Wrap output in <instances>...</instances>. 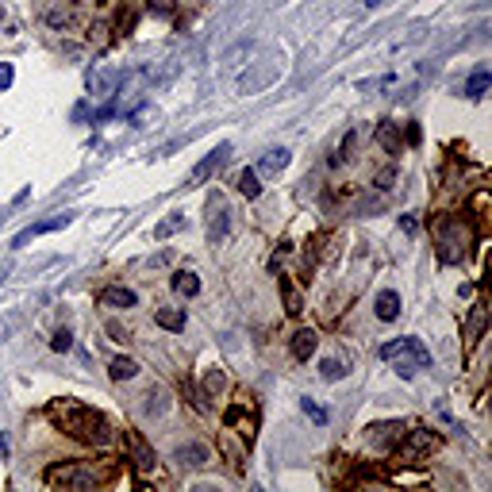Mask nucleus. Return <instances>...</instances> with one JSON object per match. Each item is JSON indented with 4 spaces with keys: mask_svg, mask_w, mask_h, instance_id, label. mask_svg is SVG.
I'll list each match as a JSON object with an SVG mask.
<instances>
[{
    "mask_svg": "<svg viewBox=\"0 0 492 492\" xmlns=\"http://www.w3.org/2000/svg\"><path fill=\"white\" fill-rule=\"evenodd\" d=\"M54 427H62L65 434H73L77 442H89V446H112L116 442V427H112L108 415H101L96 408L89 404H77V400H54L46 408Z\"/></svg>",
    "mask_w": 492,
    "mask_h": 492,
    "instance_id": "f257e3e1",
    "label": "nucleus"
},
{
    "mask_svg": "<svg viewBox=\"0 0 492 492\" xmlns=\"http://www.w3.org/2000/svg\"><path fill=\"white\" fill-rule=\"evenodd\" d=\"M434 239H439V261H446V266H458V261L470 258V246H473V231L465 219H439V227H434Z\"/></svg>",
    "mask_w": 492,
    "mask_h": 492,
    "instance_id": "f03ea898",
    "label": "nucleus"
},
{
    "mask_svg": "<svg viewBox=\"0 0 492 492\" xmlns=\"http://www.w3.org/2000/svg\"><path fill=\"white\" fill-rule=\"evenodd\" d=\"M101 481V473L93 470L89 462H62V465H51L46 470V485L51 488H93Z\"/></svg>",
    "mask_w": 492,
    "mask_h": 492,
    "instance_id": "7ed1b4c3",
    "label": "nucleus"
},
{
    "mask_svg": "<svg viewBox=\"0 0 492 492\" xmlns=\"http://www.w3.org/2000/svg\"><path fill=\"white\" fill-rule=\"evenodd\" d=\"M381 358L384 362H396V358H404V362H412L415 369H427L431 365V350L423 347L420 339H392L381 347Z\"/></svg>",
    "mask_w": 492,
    "mask_h": 492,
    "instance_id": "20e7f679",
    "label": "nucleus"
},
{
    "mask_svg": "<svg viewBox=\"0 0 492 492\" xmlns=\"http://www.w3.org/2000/svg\"><path fill=\"white\" fill-rule=\"evenodd\" d=\"M434 446H439V434H434L431 427H412V431H404V434H400L396 454L404 458V462H415V458L431 454Z\"/></svg>",
    "mask_w": 492,
    "mask_h": 492,
    "instance_id": "39448f33",
    "label": "nucleus"
},
{
    "mask_svg": "<svg viewBox=\"0 0 492 492\" xmlns=\"http://www.w3.org/2000/svg\"><path fill=\"white\" fill-rule=\"evenodd\" d=\"M227 158H231V143H219L212 154H204V158L196 162V169L188 174V185H204V181H212V177H216L219 169L227 166Z\"/></svg>",
    "mask_w": 492,
    "mask_h": 492,
    "instance_id": "423d86ee",
    "label": "nucleus"
},
{
    "mask_svg": "<svg viewBox=\"0 0 492 492\" xmlns=\"http://www.w3.org/2000/svg\"><path fill=\"white\" fill-rule=\"evenodd\" d=\"M231 212H227V204H224V196H212L208 200V239H212V246H219L227 239V227H231Z\"/></svg>",
    "mask_w": 492,
    "mask_h": 492,
    "instance_id": "0eeeda50",
    "label": "nucleus"
},
{
    "mask_svg": "<svg viewBox=\"0 0 492 492\" xmlns=\"http://www.w3.org/2000/svg\"><path fill=\"white\" fill-rule=\"evenodd\" d=\"M174 458L185 465V470H204V465L212 462V450L204 446V442H181V446L174 450Z\"/></svg>",
    "mask_w": 492,
    "mask_h": 492,
    "instance_id": "6e6552de",
    "label": "nucleus"
},
{
    "mask_svg": "<svg viewBox=\"0 0 492 492\" xmlns=\"http://www.w3.org/2000/svg\"><path fill=\"white\" fill-rule=\"evenodd\" d=\"M123 85V70H96L89 73V93L93 96H112Z\"/></svg>",
    "mask_w": 492,
    "mask_h": 492,
    "instance_id": "1a4fd4ad",
    "label": "nucleus"
},
{
    "mask_svg": "<svg viewBox=\"0 0 492 492\" xmlns=\"http://www.w3.org/2000/svg\"><path fill=\"white\" fill-rule=\"evenodd\" d=\"M400 434H404V427L400 423H373V427H365V439L373 442L377 450H389L400 442Z\"/></svg>",
    "mask_w": 492,
    "mask_h": 492,
    "instance_id": "9d476101",
    "label": "nucleus"
},
{
    "mask_svg": "<svg viewBox=\"0 0 492 492\" xmlns=\"http://www.w3.org/2000/svg\"><path fill=\"white\" fill-rule=\"evenodd\" d=\"M277 77V65H258V70H246L239 77V93H261L269 81Z\"/></svg>",
    "mask_w": 492,
    "mask_h": 492,
    "instance_id": "9b49d317",
    "label": "nucleus"
},
{
    "mask_svg": "<svg viewBox=\"0 0 492 492\" xmlns=\"http://www.w3.org/2000/svg\"><path fill=\"white\" fill-rule=\"evenodd\" d=\"M485 327H488V308H485V304H473V308H470V319H465V347H470V350L481 342Z\"/></svg>",
    "mask_w": 492,
    "mask_h": 492,
    "instance_id": "f8f14e48",
    "label": "nucleus"
},
{
    "mask_svg": "<svg viewBox=\"0 0 492 492\" xmlns=\"http://www.w3.org/2000/svg\"><path fill=\"white\" fill-rule=\"evenodd\" d=\"M70 219H73V216H54V219H43V224H31L27 231H20V235H15V242H12V246H27L31 239H35V235L62 231V227H70Z\"/></svg>",
    "mask_w": 492,
    "mask_h": 492,
    "instance_id": "ddd939ff",
    "label": "nucleus"
},
{
    "mask_svg": "<svg viewBox=\"0 0 492 492\" xmlns=\"http://www.w3.org/2000/svg\"><path fill=\"white\" fill-rule=\"evenodd\" d=\"M316 347H319V335L311 331V327L297 331V335H292V342H289V350H292V358H297V362H308V358L316 354Z\"/></svg>",
    "mask_w": 492,
    "mask_h": 492,
    "instance_id": "4468645a",
    "label": "nucleus"
},
{
    "mask_svg": "<svg viewBox=\"0 0 492 492\" xmlns=\"http://www.w3.org/2000/svg\"><path fill=\"white\" fill-rule=\"evenodd\" d=\"M101 300L104 308H135L138 304V297L131 289H123V285H108V289H101Z\"/></svg>",
    "mask_w": 492,
    "mask_h": 492,
    "instance_id": "2eb2a0df",
    "label": "nucleus"
},
{
    "mask_svg": "<svg viewBox=\"0 0 492 492\" xmlns=\"http://www.w3.org/2000/svg\"><path fill=\"white\" fill-rule=\"evenodd\" d=\"M373 311H377V319H381V323H392V319L400 316V292H392V289L377 292V300H373Z\"/></svg>",
    "mask_w": 492,
    "mask_h": 492,
    "instance_id": "dca6fc26",
    "label": "nucleus"
},
{
    "mask_svg": "<svg viewBox=\"0 0 492 492\" xmlns=\"http://www.w3.org/2000/svg\"><path fill=\"white\" fill-rule=\"evenodd\" d=\"M235 188H239V193L246 196V200H258L261 196V181H258V169H239V174H235Z\"/></svg>",
    "mask_w": 492,
    "mask_h": 492,
    "instance_id": "f3484780",
    "label": "nucleus"
},
{
    "mask_svg": "<svg viewBox=\"0 0 492 492\" xmlns=\"http://www.w3.org/2000/svg\"><path fill=\"white\" fill-rule=\"evenodd\" d=\"M377 143H381L389 154H400V127L392 119H381L377 123Z\"/></svg>",
    "mask_w": 492,
    "mask_h": 492,
    "instance_id": "a211bd4d",
    "label": "nucleus"
},
{
    "mask_svg": "<svg viewBox=\"0 0 492 492\" xmlns=\"http://www.w3.org/2000/svg\"><path fill=\"white\" fill-rule=\"evenodd\" d=\"M127 439H131V462H135V470H154V450L138 434H127Z\"/></svg>",
    "mask_w": 492,
    "mask_h": 492,
    "instance_id": "6ab92c4d",
    "label": "nucleus"
},
{
    "mask_svg": "<svg viewBox=\"0 0 492 492\" xmlns=\"http://www.w3.org/2000/svg\"><path fill=\"white\" fill-rule=\"evenodd\" d=\"M289 166V150H285V146H277V150H266V158L258 162V174H281V169Z\"/></svg>",
    "mask_w": 492,
    "mask_h": 492,
    "instance_id": "aec40b11",
    "label": "nucleus"
},
{
    "mask_svg": "<svg viewBox=\"0 0 492 492\" xmlns=\"http://www.w3.org/2000/svg\"><path fill=\"white\" fill-rule=\"evenodd\" d=\"M154 323L166 327V331H185V308H158Z\"/></svg>",
    "mask_w": 492,
    "mask_h": 492,
    "instance_id": "412c9836",
    "label": "nucleus"
},
{
    "mask_svg": "<svg viewBox=\"0 0 492 492\" xmlns=\"http://www.w3.org/2000/svg\"><path fill=\"white\" fill-rule=\"evenodd\" d=\"M488 85H492V73H488V70H477L470 81H465V89H462V93L470 96V101H481V96L488 93Z\"/></svg>",
    "mask_w": 492,
    "mask_h": 492,
    "instance_id": "4be33fe9",
    "label": "nucleus"
},
{
    "mask_svg": "<svg viewBox=\"0 0 492 492\" xmlns=\"http://www.w3.org/2000/svg\"><path fill=\"white\" fill-rule=\"evenodd\" d=\"M174 292L177 297H196V292H200V277L196 273H188V269H181V273H174Z\"/></svg>",
    "mask_w": 492,
    "mask_h": 492,
    "instance_id": "5701e85b",
    "label": "nucleus"
},
{
    "mask_svg": "<svg viewBox=\"0 0 492 492\" xmlns=\"http://www.w3.org/2000/svg\"><path fill=\"white\" fill-rule=\"evenodd\" d=\"M281 297H285V311H289V316H300V311H304V300H300V292H297V285L289 281V277H281Z\"/></svg>",
    "mask_w": 492,
    "mask_h": 492,
    "instance_id": "b1692460",
    "label": "nucleus"
},
{
    "mask_svg": "<svg viewBox=\"0 0 492 492\" xmlns=\"http://www.w3.org/2000/svg\"><path fill=\"white\" fill-rule=\"evenodd\" d=\"M112 381H131V377H138V362H131V358H116V362L108 365Z\"/></svg>",
    "mask_w": 492,
    "mask_h": 492,
    "instance_id": "393cba45",
    "label": "nucleus"
},
{
    "mask_svg": "<svg viewBox=\"0 0 492 492\" xmlns=\"http://www.w3.org/2000/svg\"><path fill=\"white\" fill-rule=\"evenodd\" d=\"M181 227H185V216H181V212H174V216H166L158 227H154V239H169V235H177Z\"/></svg>",
    "mask_w": 492,
    "mask_h": 492,
    "instance_id": "a878e982",
    "label": "nucleus"
},
{
    "mask_svg": "<svg viewBox=\"0 0 492 492\" xmlns=\"http://www.w3.org/2000/svg\"><path fill=\"white\" fill-rule=\"evenodd\" d=\"M319 373H323V381H339V377H347V362L342 358H323Z\"/></svg>",
    "mask_w": 492,
    "mask_h": 492,
    "instance_id": "bb28decb",
    "label": "nucleus"
},
{
    "mask_svg": "<svg viewBox=\"0 0 492 492\" xmlns=\"http://www.w3.org/2000/svg\"><path fill=\"white\" fill-rule=\"evenodd\" d=\"M227 389V377L224 369H208V377H204V396H216V392Z\"/></svg>",
    "mask_w": 492,
    "mask_h": 492,
    "instance_id": "cd10ccee",
    "label": "nucleus"
},
{
    "mask_svg": "<svg viewBox=\"0 0 492 492\" xmlns=\"http://www.w3.org/2000/svg\"><path fill=\"white\" fill-rule=\"evenodd\" d=\"M181 392L188 396V404L196 408V412H208V396H204V392H196L193 389V381H188V377H181Z\"/></svg>",
    "mask_w": 492,
    "mask_h": 492,
    "instance_id": "c85d7f7f",
    "label": "nucleus"
},
{
    "mask_svg": "<svg viewBox=\"0 0 492 492\" xmlns=\"http://www.w3.org/2000/svg\"><path fill=\"white\" fill-rule=\"evenodd\" d=\"M300 408H304V415H308L311 423H319V427H323V423H327V412H323V408L316 404V400H308V396H304V400H300Z\"/></svg>",
    "mask_w": 492,
    "mask_h": 492,
    "instance_id": "c756f323",
    "label": "nucleus"
},
{
    "mask_svg": "<svg viewBox=\"0 0 492 492\" xmlns=\"http://www.w3.org/2000/svg\"><path fill=\"white\" fill-rule=\"evenodd\" d=\"M104 331H108L112 342H131V331L119 323V319H108V327H104Z\"/></svg>",
    "mask_w": 492,
    "mask_h": 492,
    "instance_id": "7c9ffc66",
    "label": "nucleus"
},
{
    "mask_svg": "<svg viewBox=\"0 0 492 492\" xmlns=\"http://www.w3.org/2000/svg\"><path fill=\"white\" fill-rule=\"evenodd\" d=\"M162 412H166V396L154 389L150 396H146V415H162Z\"/></svg>",
    "mask_w": 492,
    "mask_h": 492,
    "instance_id": "2f4dec72",
    "label": "nucleus"
},
{
    "mask_svg": "<svg viewBox=\"0 0 492 492\" xmlns=\"http://www.w3.org/2000/svg\"><path fill=\"white\" fill-rule=\"evenodd\" d=\"M51 350H58V354H65V350H73V335L65 331V327H62V331L51 339Z\"/></svg>",
    "mask_w": 492,
    "mask_h": 492,
    "instance_id": "473e14b6",
    "label": "nucleus"
},
{
    "mask_svg": "<svg viewBox=\"0 0 492 492\" xmlns=\"http://www.w3.org/2000/svg\"><path fill=\"white\" fill-rule=\"evenodd\" d=\"M12 81H15L12 62H0V93H8V89H12Z\"/></svg>",
    "mask_w": 492,
    "mask_h": 492,
    "instance_id": "72a5a7b5",
    "label": "nucleus"
},
{
    "mask_svg": "<svg viewBox=\"0 0 492 492\" xmlns=\"http://www.w3.org/2000/svg\"><path fill=\"white\" fill-rule=\"evenodd\" d=\"M392 181H396V169H381V174H377V188H381V193H389Z\"/></svg>",
    "mask_w": 492,
    "mask_h": 492,
    "instance_id": "f704fd0d",
    "label": "nucleus"
},
{
    "mask_svg": "<svg viewBox=\"0 0 492 492\" xmlns=\"http://www.w3.org/2000/svg\"><path fill=\"white\" fill-rule=\"evenodd\" d=\"M392 481H396V485H420L423 473H392Z\"/></svg>",
    "mask_w": 492,
    "mask_h": 492,
    "instance_id": "c9c22d12",
    "label": "nucleus"
},
{
    "mask_svg": "<svg viewBox=\"0 0 492 492\" xmlns=\"http://www.w3.org/2000/svg\"><path fill=\"white\" fill-rule=\"evenodd\" d=\"M400 227H404V235H415V231H420V219H415V216H400Z\"/></svg>",
    "mask_w": 492,
    "mask_h": 492,
    "instance_id": "e433bc0d",
    "label": "nucleus"
},
{
    "mask_svg": "<svg viewBox=\"0 0 492 492\" xmlns=\"http://www.w3.org/2000/svg\"><path fill=\"white\" fill-rule=\"evenodd\" d=\"M396 373L408 381V377H415V365H412V362H404V358H396Z\"/></svg>",
    "mask_w": 492,
    "mask_h": 492,
    "instance_id": "4c0bfd02",
    "label": "nucleus"
},
{
    "mask_svg": "<svg viewBox=\"0 0 492 492\" xmlns=\"http://www.w3.org/2000/svg\"><path fill=\"white\" fill-rule=\"evenodd\" d=\"M85 116H89V104H77V108H73V119L81 123V119H85Z\"/></svg>",
    "mask_w": 492,
    "mask_h": 492,
    "instance_id": "58836bf2",
    "label": "nucleus"
},
{
    "mask_svg": "<svg viewBox=\"0 0 492 492\" xmlns=\"http://www.w3.org/2000/svg\"><path fill=\"white\" fill-rule=\"evenodd\" d=\"M4 23H8V12H4V4H0V27H4Z\"/></svg>",
    "mask_w": 492,
    "mask_h": 492,
    "instance_id": "ea45409f",
    "label": "nucleus"
},
{
    "mask_svg": "<svg viewBox=\"0 0 492 492\" xmlns=\"http://www.w3.org/2000/svg\"><path fill=\"white\" fill-rule=\"evenodd\" d=\"M4 277H8V269H0V285H4Z\"/></svg>",
    "mask_w": 492,
    "mask_h": 492,
    "instance_id": "a19ab883",
    "label": "nucleus"
},
{
    "mask_svg": "<svg viewBox=\"0 0 492 492\" xmlns=\"http://www.w3.org/2000/svg\"><path fill=\"white\" fill-rule=\"evenodd\" d=\"M0 339H4V319H0Z\"/></svg>",
    "mask_w": 492,
    "mask_h": 492,
    "instance_id": "79ce46f5",
    "label": "nucleus"
},
{
    "mask_svg": "<svg viewBox=\"0 0 492 492\" xmlns=\"http://www.w3.org/2000/svg\"><path fill=\"white\" fill-rule=\"evenodd\" d=\"M81 4H101V0H81Z\"/></svg>",
    "mask_w": 492,
    "mask_h": 492,
    "instance_id": "37998d69",
    "label": "nucleus"
}]
</instances>
